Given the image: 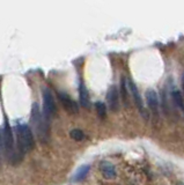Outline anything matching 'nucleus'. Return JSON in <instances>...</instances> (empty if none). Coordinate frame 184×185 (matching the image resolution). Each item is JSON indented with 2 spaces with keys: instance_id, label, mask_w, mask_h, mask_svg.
Segmentation results:
<instances>
[{
  "instance_id": "f3484780",
  "label": "nucleus",
  "mask_w": 184,
  "mask_h": 185,
  "mask_svg": "<svg viewBox=\"0 0 184 185\" xmlns=\"http://www.w3.org/2000/svg\"><path fill=\"white\" fill-rule=\"evenodd\" d=\"M183 89H184V76H183Z\"/></svg>"
},
{
  "instance_id": "1a4fd4ad",
  "label": "nucleus",
  "mask_w": 184,
  "mask_h": 185,
  "mask_svg": "<svg viewBox=\"0 0 184 185\" xmlns=\"http://www.w3.org/2000/svg\"><path fill=\"white\" fill-rule=\"evenodd\" d=\"M100 169H101V172H102V176L104 178H107V179H114V178H116L117 172H116V168L112 163L108 162V161H103L100 164Z\"/></svg>"
},
{
  "instance_id": "9b49d317",
  "label": "nucleus",
  "mask_w": 184,
  "mask_h": 185,
  "mask_svg": "<svg viewBox=\"0 0 184 185\" xmlns=\"http://www.w3.org/2000/svg\"><path fill=\"white\" fill-rule=\"evenodd\" d=\"M120 95H122V101L124 103V105L129 106V95H130V91H129V88H127V80L122 76L120 78Z\"/></svg>"
},
{
  "instance_id": "dca6fc26",
  "label": "nucleus",
  "mask_w": 184,
  "mask_h": 185,
  "mask_svg": "<svg viewBox=\"0 0 184 185\" xmlns=\"http://www.w3.org/2000/svg\"><path fill=\"white\" fill-rule=\"evenodd\" d=\"M4 147V144H3V133L0 132V161H1V148Z\"/></svg>"
},
{
  "instance_id": "39448f33",
  "label": "nucleus",
  "mask_w": 184,
  "mask_h": 185,
  "mask_svg": "<svg viewBox=\"0 0 184 185\" xmlns=\"http://www.w3.org/2000/svg\"><path fill=\"white\" fill-rule=\"evenodd\" d=\"M127 88H129L130 94L132 95V97H133V101H134V103H135L137 108H138L139 112L141 113V116L144 118H147V112H146L145 106H144V102H142L140 93H139V90H138V87L135 86V83H134L132 80H127Z\"/></svg>"
},
{
  "instance_id": "4468645a",
  "label": "nucleus",
  "mask_w": 184,
  "mask_h": 185,
  "mask_svg": "<svg viewBox=\"0 0 184 185\" xmlns=\"http://www.w3.org/2000/svg\"><path fill=\"white\" fill-rule=\"evenodd\" d=\"M95 109L96 112H97V116L102 119L107 117V109H105V105H104L103 102H96L95 103Z\"/></svg>"
},
{
  "instance_id": "f03ea898",
  "label": "nucleus",
  "mask_w": 184,
  "mask_h": 185,
  "mask_svg": "<svg viewBox=\"0 0 184 185\" xmlns=\"http://www.w3.org/2000/svg\"><path fill=\"white\" fill-rule=\"evenodd\" d=\"M31 121L35 126L36 133L38 136L39 140L43 144L49 140V123L45 118L42 116V113L39 111L38 104L35 103L33 105V112H31Z\"/></svg>"
},
{
  "instance_id": "20e7f679",
  "label": "nucleus",
  "mask_w": 184,
  "mask_h": 185,
  "mask_svg": "<svg viewBox=\"0 0 184 185\" xmlns=\"http://www.w3.org/2000/svg\"><path fill=\"white\" fill-rule=\"evenodd\" d=\"M3 144H4L5 152L8 154L9 159H18L15 153V148H14V138H13V132L9 124L7 121L5 123L4 131H3Z\"/></svg>"
},
{
  "instance_id": "2eb2a0df",
  "label": "nucleus",
  "mask_w": 184,
  "mask_h": 185,
  "mask_svg": "<svg viewBox=\"0 0 184 185\" xmlns=\"http://www.w3.org/2000/svg\"><path fill=\"white\" fill-rule=\"evenodd\" d=\"M69 136H71V138H72L73 140H75V141H81V140H84V132L79 129L72 130V131L69 132Z\"/></svg>"
},
{
  "instance_id": "6e6552de",
  "label": "nucleus",
  "mask_w": 184,
  "mask_h": 185,
  "mask_svg": "<svg viewBox=\"0 0 184 185\" xmlns=\"http://www.w3.org/2000/svg\"><path fill=\"white\" fill-rule=\"evenodd\" d=\"M58 97H59V101L61 102L63 106L65 108V110L69 113H71V115H77L79 112L77 102L74 100H72L67 94H65V93H59Z\"/></svg>"
},
{
  "instance_id": "9d476101",
  "label": "nucleus",
  "mask_w": 184,
  "mask_h": 185,
  "mask_svg": "<svg viewBox=\"0 0 184 185\" xmlns=\"http://www.w3.org/2000/svg\"><path fill=\"white\" fill-rule=\"evenodd\" d=\"M79 101H80V104L84 106V108H86V109H89V108H90L89 94L84 82H80V86H79Z\"/></svg>"
},
{
  "instance_id": "f8f14e48",
  "label": "nucleus",
  "mask_w": 184,
  "mask_h": 185,
  "mask_svg": "<svg viewBox=\"0 0 184 185\" xmlns=\"http://www.w3.org/2000/svg\"><path fill=\"white\" fill-rule=\"evenodd\" d=\"M89 171V166H81L80 168H78V170L74 172L72 177L73 182H81L82 179H84V177L88 175Z\"/></svg>"
},
{
  "instance_id": "ddd939ff",
  "label": "nucleus",
  "mask_w": 184,
  "mask_h": 185,
  "mask_svg": "<svg viewBox=\"0 0 184 185\" xmlns=\"http://www.w3.org/2000/svg\"><path fill=\"white\" fill-rule=\"evenodd\" d=\"M171 98H173L175 105H176L181 111H184V100H183L182 94H181V91L177 90V89H174L173 93H171Z\"/></svg>"
},
{
  "instance_id": "423d86ee",
  "label": "nucleus",
  "mask_w": 184,
  "mask_h": 185,
  "mask_svg": "<svg viewBox=\"0 0 184 185\" xmlns=\"http://www.w3.org/2000/svg\"><path fill=\"white\" fill-rule=\"evenodd\" d=\"M146 101H147V105L150 108L151 113L153 115L154 119L156 121L159 117V97H157L156 91L154 89H147L146 90Z\"/></svg>"
},
{
  "instance_id": "0eeeda50",
  "label": "nucleus",
  "mask_w": 184,
  "mask_h": 185,
  "mask_svg": "<svg viewBox=\"0 0 184 185\" xmlns=\"http://www.w3.org/2000/svg\"><path fill=\"white\" fill-rule=\"evenodd\" d=\"M107 103L109 105V109L112 112H118L119 108H120V101H119V94L116 86L110 87L107 94Z\"/></svg>"
},
{
  "instance_id": "7ed1b4c3",
  "label": "nucleus",
  "mask_w": 184,
  "mask_h": 185,
  "mask_svg": "<svg viewBox=\"0 0 184 185\" xmlns=\"http://www.w3.org/2000/svg\"><path fill=\"white\" fill-rule=\"evenodd\" d=\"M54 115H56V103H54V95L50 89L44 88L43 89V117L48 121H50Z\"/></svg>"
},
{
  "instance_id": "f257e3e1",
  "label": "nucleus",
  "mask_w": 184,
  "mask_h": 185,
  "mask_svg": "<svg viewBox=\"0 0 184 185\" xmlns=\"http://www.w3.org/2000/svg\"><path fill=\"white\" fill-rule=\"evenodd\" d=\"M16 140H18V149L21 155L31 152L35 147V139L29 126L21 124L16 127Z\"/></svg>"
}]
</instances>
